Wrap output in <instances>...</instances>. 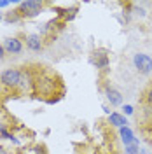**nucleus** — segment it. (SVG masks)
<instances>
[{
	"instance_id": "obj_1",
	"label": "nucleus",
	"mask_w": 152,
	"mask_h": 154,
	"mask_svg": "<svg viewBox=\"0 0 152 154\" xmlns=\"http://www.w3.org/2000/svg\"><path fill=\"white\" fill-rule=\"evenodd\" d=\"M32 93L38 98H44L46 102L47 98L65 95V86L56 74H51L47 70H35V81H33Z\"/></svg>"
},
{
	"instance_id": "obj_2",
	"label": "nucleus",
	"mask_w": 152,
	"mask_h": 154,
	"mask_svg": "<svg viewBox=\"0 0 152 154\" xmlns=\"http://www.w3.org/2000/svg\"><path fill=\"white\" fill-rule=\"evenodd\" d=\"M21 74H23V68H5L2 74H0V86L7 91H16L18 93L19 88V81H21Z\"/></svg>"
},
{
	"instance_id": "obj_3",
	"label": "nucleus",
	"mask_w": 152,
	"mask_h": 154,
	"mask_svg": "<svg viewBox=\"0 0 152 154\" xmlns=\"http://www.w3.org/2000/svg\"><path fill=\"white\" fill-rule=\"evenodd\" d=\"M46 4L40 0H23L18 2V14L21 16V19H30V18H37L38 14L44 11Z\"/></svg>"
},
{
	"instance_id": "obj_4",
	"label": "nucleus",
	"mask_w": 152,
	"mask_h": 154,
	"mask_svg": "<svg viewBox=\"0 0 152 154\" xmlns=\"http://www.w3.org/2000/svg\"><path fill=\"white\" fill-rule=\"evenodd\" d=\"M133 67L138 74L149 75V74H152V58L145 53H136V54H133Z\"/></svg>"
},
{
	"instance_id": "obj_5",
	"label": "nucleus",
	"mask_w": 152,
	"mask_h": 154,
	"mask_svg": "<svg viewBox=\"0 0 152 154\" xmlns=\"http://www.w3.org/2000/svg\"><path fill=\"white\" fill-rule=\"evenodd\" d=\"M33 81H35V70H32V68H23L18 93H32V91H33Z\"/></svg>"
},
{
	"instance_id": "obj_6",
	"label": "nucleus",
	"mask_w": 152,
	"mask_h": 154,
	"mask_svg": "<svg viewBox=\"0 0 152 154\" xmlns=\"http://www.w3.org/2000/svg\"><path fill=\"white\" fill-rule=\"evenodd\" d=\"M2 46H4V49H5L7 54L16 56V54H21V53H23V49H25V42H23L19 37H7V38H4Z\"/></svg>"
},
{
	"instance_id": "obj_7",
	"label": "nucleus",
	"mask_w": 152,
	"mask_h": 154,
	"mask_svg": "<svg viewBox=\"0 0 152 154\" xmlns=\"http://www.w3.org/2000/svg\"><path fill=\"white\" fill-rule=\"evenodd\" d=\"M23 42H25L26 49L32 53H40L44 49V37L40 33H26Z\"/></svg>"
},
{
	"instance_id": "obj_8",
	"label": "nucleus",
	"mask_w": 152,
	"mask_h": 154,
	"mask_svg": "<svg viewBox=\"0 0 152 154\" xmlns=\"http://www.w3.org/2000/svg\"><path fill=\"white\" fill-rule=\"evenodd\" d=\"M103 95L107 98V102L112 107H123V93L117 89V88L110 86V84H105L103 86Z\"/></svg>"
},
{
	"instance_id": "obj_9",
	"label": "nucleus",
	"mask_w": 152,
	"mask_h": 154,
	"mask_svg": "<svg viewBox=\"0 0 152 154\" xmlns=\"http://www.w3.org/2000/svg\"><path fill=\"white\" fill-rule=\"evenodd\" d=\"M107 121H108L110 126H114L117 130L128 126V117H126L123 112H110V116H107Z\"/></svg>"
},
{
	"instance_id": "obj_10",
	"label": "nucleus",
	"mask_w": 152,
	"mask_h": 154,
	"mask_svg": "<svg viewBox=\"0 0 152 154\" xmlns=\"http://www.w3.org/2000/svg\"><path fill=\"white\" fill-rule=\"evenodd\" d=\"M93 65L96 68H100V70H105V68H108L110 65V58L108 54L105 53V51H95V54H93Z\"/></svg>"
},
{
	"instance_id": "obj_11",
	"label": "nucleus",
	"mask_w": 152,
	"mask_h": 154,
	"mask_svg": "<svg viewBox=\"0 0 152 154\" xmlns=\"http://www.w3.org/2000/svg\"><path fill=\"white\" fill-rule=\"evenodd\" d=\"M119 138H121V142L124 144V147H126V145L135 144V142H138V138L135 137L133 130H131L129 126H124V128L119 130Z\"/></svg>"
},
{
	"instance_id": "obj_12",
	"label": "nucleus",
	"mask_w": 152,
	"mask_h": 154,
	"mask_svg": "<svg viewBox=\"0 0 152 154\" xmlns=\"http://www.w3.org/2000/svg\"><path fill=\"white\" fill-rule=\"evenodd\" d=\"M14 137H16V135L12 133L7 126H5V125H0V138H4V140H12Z\"/></svg>"
},
{
	"instance_id": "obj_13",
	"label": "nucleus",
	"mask_w": 152,
	"mask_h": 154,
	"mask_svg": "<svg viewBox=\"0 0 152 154\" xmlns=\"http://www.w3.org/2000/svg\"><path fill=\"white\" fill-rule=\"evenodd\" d=\"M142 102L145 103V105L152 107V84L145 89V93H143V96H142Z\"/></svg>"
},
{
	"instance_id": "obj_14",
	"label": "nucleus",
	"mask_w": 152,
	"mask_h": 154,
	"mask_svg": "<svg viewBox=\"0 0 152 154\" xmlns=\"http://www.w3.org/2000/svg\"><path fill=\"white\" fill-rule=\"evenodd\" d=\"M129 7H131V11H133L135 16H140V18H143V16L147 14V11L143 9L142 5H136V4H129Z\"/></svg>"
},
{
	"instance_id": "obj_15",
	"label": "nucleus",
	"mask_w": 152,
	"mask_h": 154,
	"mask_svg": "<svg viewBox=\"0 0 152 154\" xmlns=\"http://www.w3.org/2000/svg\"><path fill=\"white\" fill-rule=\"evenodd\" d=\"M4 19H5L7 23H16V21H19V19H21V16L18 14V11H12V12H7Z\"/></svg>"
},
{
	"instance_id": "obj_16",
	"label": "nucleus",
	"mask_w": 152,
	"mask_h": 154,
	"mask_svg": "<svg viewBox=\"0 0 152 154\" xmlns=\"http://www.w3.org/2000/svg\"><path fill=\"white\" fill-rule=\"evenodd\" d=\"M140 152V149H138V142H135L131 145H126L124 147V154H138Z\"/></svg>"
},
{
	"instance_id": "obj_17",
	"label": "nucleus",
	"mask_w": 152,
	"mask_h": 154,
	"mask_svg": "<svg viewBox=\"0 0 152 154\" xmlns=\"http://www.w3.org/2000/svg\"><path fill=\"white\" fill-rule=\"evenodd\" d=\"M123 114L126 116V117L133 116V114H135V107L129 105V103H124V105H123Z\"/></svg>"
},
{
	"instance_id": "obj_18",
	"label": "nucleus",
	"mask_w": 152,
	"mask_h": 154,
	"mask_svg": "<svg viewBox=\"0 0 152 154\" xmlns=\"http://www.w3.org/2000/svg\"><path fill=\"white\" fill-rule=\"evenodd\" d=\"M30 151H32L33 154H46V147H44V145H38V144H37V145H33Z\"/></svg>"
},
{
	"instance_id": "obj_19",
	"label": "nucleus",
	"mask_w": 152,
	"mask_h": 154,
	"mask_svg": "<svg viewBox=\"0 0 152 154\" xmlns=\"http://www.w3.org/2000/svg\"><path fill=\"white\" fill-rule=\"evenodd\" d=\"M61 98H63V95L53 96V98H47V100H46V103H47V105H54V103H58V102H59Z\"/></svg>"
},
{
	"instance_id": "obj_20",
	"label": "nucleus",
	"mask_w": 152,
	"mask_h": 154,
	"mask_svg": "<svg viewBox=\"0 0 152 154\" xmlns=\"http://www.w3.org/2000/svg\"><path fill=\"white\" fill-rule=\"evenodd\" d=\"M9 5H11L9 0H0V9H7Z\"/></svg>"
},
{
	"instance_id": "obj_21",
	"label": "nucleus",
	"mask_w": 152,
	"mask_h": 154,
	"mask_svg": "<svg viewBox=\"0 0 152 154\" xmlns=\"http://www.w3.org/2000/svg\"><path fill=\"white\" fill-rule=\"evenodd\" d=\"M5 56H7V53H5V49H4V46L0 44V61H2V60H5Z\"/></svg>"
},
{
	"instance_id": "obj_22",
	"label": "nucleus",
	"mask_w": 152,
	"mask_h": 154,
	"mask_svg": "<svg viewBox=\"0 0 152 154\" xmlns=\"http://www.w3.org/2000/svg\"><path fill=\"white\" fill-rule=\"evenodd\" d=\"M11 142H12L14 145H21V142H19V138H18V137H14V138H12Z\"/></svg>"
},
{
	"instance_id": "obj_23",
	"label": "nucleus",
	"mask_w": 152,
	"mask_h": 154,
	"mask_svg": "<svg viewBox=\"0 0 152 154\" xmlns=\"http://www.w3.org/2000/svg\"><path fill=\"white\" fill-rule=\"evenodd\" d=\"M0 154H9V151H7L4 145H0Z\"/></svg>"
},
{
	"instance_id": "obj_24",
	"label": "nucleus",
	"mask_w": 152,
	"mask_h": 154,
	"mask_svg": "<svg viewBox=\"0 0 152 154\" xmlns=\"http://www.w3.org/2000/svg\"><path fill=\"white\" fill-rule=\"evenodd\" d=\"M103 112H105L107 116H110V110H108V107H107V105H103Z\"/></svg>"
},
{
	"instance_id": "obj_25",
	"label": "nucleus",
	"mask_w": 152,
	"mask_h": 154,
	"mask_svg": "<svg viewBox=\"0 0 152 154\" xmlns=\"http://www.w3.org/2000/svg\"><path fill=\"white\" fill-rule=\"evenodd\" d=\"M138 154H150V152H145V151H140Z\"/></svg>"
},
{
	"instance_id": "obj_26",
	"label": "nucleus",
	"mask_w": 152,
	"mask_h": 154,
	"mask_svg": "<svg viewBox=\"0 0 152 154\" xmlns=\"http://www.w3.org/2000/svg\"><path fill=\"white\" fill-rule=\"evenodd\" d=\"M150 131H152V126H150Z\"/></svg>"
}]
</instances>
